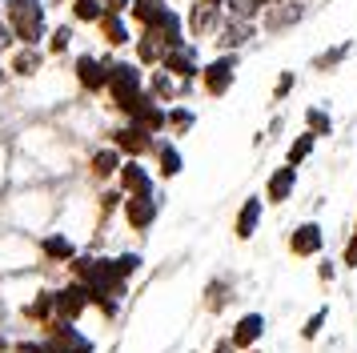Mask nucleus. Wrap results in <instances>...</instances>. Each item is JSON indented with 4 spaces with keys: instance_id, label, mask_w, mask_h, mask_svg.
Wrapping results in <instances>:
<instances>
[{
    "instance_id": "nucleus-1",
    "label": "nucleus",
    "mask_w": 357,
    "mask_h": 353,
    "mask_svg": "<svg viewBox=\"0 0 357 353\" xmlns=\"http://www.w3.org/2000/svg\"><path fill=\"white\" fill-rule=\"evenodd\" d=\"M145 77L149 73L137 61H113L109 64V89H105V93H109L113 109L121 112L125 121H132V117L153 100V96L145 93Z\"/></svg>"
},
{
    "instance_id": "nucleus-2",
    "label": "nucleus",
    "mask_w": 357,
    "mask_h": 353,
    "mask_svg": "<svg viewBox=\"0 0 357 353\" xmlns=\"http://www.w3.org/2000/svg\"><path fill=\"white\" fill-rule=\"evenodd\" d=\"M4 20L17 32V45L40 48L49 40V16H45V0H4Z\"/></svg>"
},
{
    "instance_id": "nucleus-3",
    "label": "nucleus",
    "mask_w": 357,
    "mask_h": 353,
    "mask_svg": "<svg viewBox=\"0 0 357 353\" xmlns=\"http://www.w3.org/2000/svg\"><path fill=\"white\" fill-rule=\"evenodd\" d=\"M40 269V257H36V237L20 233V229H8L0 237V277L8 273H29Z\"/></svg>"
},
{
    "instance_id": "nucleus-4",
    "label": "nucleus",
    "mask_w": 357,
    "mask_h": 353,
    "mask_svg": "<svg viewBox=\"0 0 357 353\" xmlns=\"http://www.w3.org/2000/svg\"><path fill=\"white\" fill-rule=\"evenodd\" d=\"M77 253H81V241L73 237L68 229H61V225H52V229H45V233L36 237L40 269H65L68 261H77Z\"/></svg>"
},
{
    "instance_id": "nucleus-5",
    "label": "nucleus",
    "mask_w": 357,
    "mask_h": 353,
    "mask_svg": "<svg viewBox=\"0 0 357 353\" xmlns=\"http://www.w3.org/2000/svg\"><path fill=\"white\" fill-rule=\"evenodd\" d=\"M52 345V353H97V341L84 333L77 321H49L45 329H36Z\"/></svg>"
},
{
    "instance_id": "nucleus-6",
    "label": "nucleus",
    "mask_w": 357,
    "mask_h": 353,
    "mask_svg": "<svg viewBox=\"0 0 357 353\" xmlns=\"http://www.w3.org/2000/svg\"><path fill=\"white\" fill-rule=\"evenodd\" d=\"M121 221L129 233L137 237H149L157 221H161V197H125V205H121Z\"/></svg>"
},
{
    "instance_id": "nucleus-7",
    "label": "nucleus",
    "mask_w": 357,
    "mask_h": 353,
    "mask_svg": "<svg viewBox=\"0 0 357 353\" xmlns=\"http://www.w3.org/2000/svg\"><path fill=\"white\" fill-rule=\"evenodd\" d=\"M109 144H113L125 160H145V157H153L157 137H149L145 128H137V125H129V121H125V125L109 128Z\"/></svg>"
},
{
    "instance_id": "nucleus-8",
    "label": "nucleus",
    "mask_w": 357,
    "mask_h": 353,
    "mask_svg": "<svg viewBox=\"0 0 357 353\" xmlns=\"http://www.w3.org/2000/svg\"><path fill=\"white\" fill-rule=\"evenodd\" d=\"M221 24H225V8H217L209 0H193V4L185 8V32L193 36V45L197 40H213Z\"/></svg>"
},
{
    "instance_id": "nucleus-9",
    "label": "nucleus",
    "mask_w": 357,
    "mask_h": 353,
    "mask_svg": "<svg viewBox=\"0 0 357 353\" xmlns=\"http://www.w3.org/2000/svg\"><path fill=\"white\" fill-rule=\"evenodd\" d=\"M237 68H241L237 52H217V57L201 68V89L209 96H225L229 89H233V80H237Z\"/></svg>"
},
{
    "instance_id": "nucleus-10",
    "label": "nucleus",
    "mask_w": 357,
    "mask_h": 353,
    "mask_svg": "<svg viewBox=\"0 0 357 353\" xmlns=\"http://www.w3.org/2000/svg\"><path fill=\"white\" fill-rule=\"evenodd\" d=\"M52 309H56V317L52 321H77L89 313V289L77 285V281H61V285H52Z\"/></svg>"
},
{
    "instance_id": "nucleus-11",
    "label": "nucleus",
    "mask_w": 357,
    "mask_h": 353,
    "mask_svg": "<svg viewBox=\"0 0 357 353\" xmlns=\"http://www.w3.org/2000/svg\"><path fill=\"white\" fill-rule=\"evenodd\" d=\"M109 64H113V57L81 52V57L73 61V77H77V84H81L84 93H105V89H109Z\"/></svg>"
},
{
    "instance_id": "nucleus-12",
    "label": "nucleus",
    "mask_w": 357,
    "mask_h": 353,
    "mask_svg": "<svg viewBox=\"0 0 357 353\" xmlns=\"http://www.w3.org/2000/svg\"><path fill=\"white\" fill-rule=\"evenodd\" d=\"M116 189L125 197H157V173L145 160H125L121 173H116Z\"/></svg>"
},
{
    "instance_id": "nucleus-13",
    "label": "nucleus",
    "mask_w": 357,
    "mask_h": 353,
    "mask_svg": "<svg viewBox=\"0 0 357 353\" xmlns=\"http://www.w3.org/2000/svg\"><path fill=\"white\" fill-rule=\"evenodd\" d=\"M161 68L169 73V77H177V80H201V52H197V45L193 40H185V45H177V48H169L165 52V61H161Z\"/></svg>"
},
{
    "instance_id": "nucleus-14",
    "label": "nucleus",
    "mask_w": 357,
    "mask_h": 353,
    "mask_svg": "<svg viewBox=\"0 0 357 353\" xmlns=\"http://www.w3.org/2000/svg\"><path fill=\"white\" fill-rule=\"evenodd\" d=\"M233 301H237V285H233L229 273H213L209 281L201 285V309H205L209 317H221Z\"/></svg>"
},
{
    "instance_id": "nucleus-15",
    "label": "nucleus",
    "mask_w": 357,
    "mask_h": 353,
    "mask_svg": "<svg viewBox=\"0 0 357 353\" xmlns=\"http://www.w3.org/2000/svg\"><path fill=\"white\" fill-rule=\"evenodd\" d=\"M261 337H265V313H257V309L241 313V317L233 321V329H229V341H233V350H237V353L257 350Z\"/></svg>"
},
{
    "instance_id": "nucleus-16",
    "label": "nucleus",
    "mask_w": 357,
    "mask_h": 353,
    "mask_svg": "<svg viewBox=\"0 0 357 353\" xmlns=\"http://www.w3.org/2000/svg\"><path fill=\"white\" fill-rule=\"evenodd\" d=\"M121 165H125V157L116 153L113 144H100V149H93V153H89L84 173H89V181H93V185H109V181H116Z\"/></svg>"
},
{
    "instance_id": "nucleus-17",
    "label": "nucleus",
    "mask_w": 357,
    "mask_h": 353,
    "mask_svg": "<svg viewBox=\"0 0 357 353\" xmlns=\"http://www.w3.org/2000/svg\"><path fill=\"white\" fill-rule=\"evenodd\" d=\"M253 36H257V24H253V20H237V16L225 13V24L217 29L213 45H217V52H237V48H245Z\"/></svg>"
},
{
    "instance_id": "nucleus-18",
    "label": "nucleus",
    "mask_w": 357,
    "mask_h": 353,
    "mask_svg": "<svg viewBox=\"0 0 357 353\" xmlns=\"http://www.w3.org/2000/svg\"><path fill=\"white\" fill-rule=\"evenodd\" d=\"M153 173L161 176V181H177L185 173V157H181V149L173 137H157V149H153Z\"/></svg>"
},
{
    "instance_id": "nucleus-19",
    "label": "nucleus",
    "mask_w": 357,
    "mask_h": 353,
    "mask_svg": "<svg viewBox=\"0 0 357 353\" xmlns=\"http://www.w3.org/2000/svg\"><path fill=\"white\" fill-rule=\"evenodd\" d=\"M145 93L157 100V105H165V109H173V105H181V80L169 77L165 68H149L145 77Z\"/></svg>"
},
{
    "instance_id": "nucleus-20",
    "label": "nucleus",
    "mask_w": 357,
    "mask_h": 353,
    "mask_svg": "<svg viewBox=\"0 0 357 353\" xmlns=\"http://www.w3.org/2000/svg\"><path fill=\"white\" fill-rule=\"evenodd\" d=\"M321 245H325V233H321V225L317 221H301L297 229L289 233V253L293 257H317L321 253Z\"/></svg>"
},
{
    "instance_id": "nucleus-21",
    "label": "nucleus",
    "mask_w": 357,
    "mask_h": 353,
    "mask_svg": "<svg viewBox=\"0 0 357 353\" xmlns=\"http://www.w3.org/2000/svg\"><path fill=\"white\" fill-rule=\"evenodd\" d=\"M261 217H265V197H245L241 209H237V217H233V237L249 241L261 229Z\"/></svg>"
},
{
    "instance_id": "nucleus-22",
    "label": "nucleus",
    "mask_w": 357,
    "mask_h": 353,
    "mask_svg": "<svg viewBox=\"0 0 357 353\" xmlns=\"http://www.w3.org/2000/svg\"><path fill=\"white\" fill-rule=\"evenodd\" d=\"M145 32H153L165 48H177V45H185V16H181L177 8H165V13L157 16Z\"/></svg>"
},
{
    "instance_id": "nucleus-23",
    "label": "nucleus",
    "mask_w": 357,
    "mask_h": 353,
    "mask_svg": "<svg viewBox=\"0 0 357 353\" xmlns=\"http://www.w3.org/2000/svg\"><path fill=\"white\" fill-rule=\"evenodd\" d=\"M301 16H305V4H301V0H285V4H269V8L261 13V24H265V32H285V29H293Z\"/></svg>"
},
{
    "instance_id": "nucleus-24",
    "label": "nucleus",
    "mask_w": 357,
    "mask_h": 353,
    "mask_svg": "<svg viewBox=\"0 0 357 353\" xmlns=\"http://www.w3.org/2000/svg\"><path fill=\"white\" fill-rule=\"evenodd\" d=\"M293 189H297V169H293V165H281V169H273V173H269V181H265V193H261V197H265L269 205H285V201L293 197Z\"/></svg>"
},
{
    "instance_id": "nucleus-25",
    "label": "nucleus",
    "mask_w": 357,
    "mask_h": 353,
    "mask_svg": "<svg viewBox=\"0 0 357 353\" xmlns=\"http://www.w3.org/2000/svg\"><path fill=\"white\" fill-rule=\"evenodd\" d=\"M165 52H169V48L161 45V40H157V36H153V32H137V40H132V61L141 64V68H161V61H165Z\"/></svg>"
},
{
    "instance_id": "nucleus-26",
    "label": "nucleus",
    "mask_w": 357,
    "mask_h": 353,
    "mask_svg": "<svg viewBox=\"0 0 357 353\" xmlns=\"http://www.w3.org/2000/svg\"><path fill=\"white\" fill-rule=\"evenodd\" d=\"M45 68V52L40 48H24V45H17L13 48V61H8V73L17 80H33L36 73Z\"/></svg>"
},
{
    "instance_id": "nucleus-27",
    "label": "nucleus",
    "mask_w": 357,
    "mask_h": 353,
    "mask_svg": "<svg viewBox=\"0 0 357 353\" xmlns=\"http://www.w3.org/2000/svg\"><path fill=\"white\" fill-rule=\"evenodd\" d=\"M97 32H100V40H105L109 48H125V45H132V40H137V36L129 32V20H125V16H113V13L100 16Z\"/></svg>"
},
{
    "instance_id": "nucleus-28",
    "label": "nucleus",
    "mask_w": 357,
    "mask_h": 353,
    "mask_svg": "<svg viewBox=\"0 0 357 353\" xmlns=\"http://www.w3.org/2000/svg\"><path fill=\"white\" fill-rule=\"evenodd\" d=\"M105 261H109V269H113V277H121V281H129L145 269V253H137V249H121V253H105Z\"/></svg>"
},
{
    "instance_id": "nucleus-29",
    "label": "nucleus",
    "mask_w": 357,
    "mask_h": 353,
    "mask_svg": "<svg viewBox=\"0 0 357 353\" xmlns=\"http://www.w3.org/2000/svg\"><path fill=\"white\" fill-rule=\"evenodd\" d=\"M129 125L145 128L149 137H161V133H169V109H165V105H157V100H149V105L132 117Z\"/></svg>"
},
{
    "instance_id": "nucleus-30",
    "label": "nucleus",
    "mask_w": 357,
    "mask_h": 353,
    "mask_svg": "<svg viewBox=\"0 0 357 353\" xmlns=\"http://www.w3.org/2000/svg\"><path fill=\"white\" fill-rule=\"evenodd\" d=\"M93 201H97V221H100V225H109L116 213H121V205H125V193H121V189H109V185H105V189H100Z\"/></svg>"
},
{
    "instance_id": "nucleus-31",
    "label": "nucleus",
    "mask_w": 357,
    "mask_h": 353,
    "mask_svg": "<svg viewBox=\"0 0 357 353\" xmlns=\"http://www.w3.org/2000/svg\"><path fill=\"white\" fill-rule=\"evenodd\" d=\"M165 8H169L165 0H132L129 20H132V24H141V29H149V24H153V20L165 13Z\"/></svg>"
},
{
    "instance_id": "nucleus-32",
    "label": "nucleus",
    "mask_w": 357,
    "mask_h": 353,
    "mask_svg": "<svg viewBox=\"0 0 357 353\" xmlns=\"http://www.w3.org/2000/svg\"><path fill=\"white\" fill-rule=\"evenodd\" d=\"M197 125V112L189 109V105H185V100H181V105H173V109H169V133H173V137H185V133H189V128Z\"/></svg>"
},
{
    "instance_id": "nucleus-33",
    "label": "nucleus",
    "mask_w": 357,
    "mask_h": 353,
    "mask_svg": "<svg viewBox=\"0 0 357 353\" xmlns=\"http://www.w3.org/2000/svg\"><path fill=\"white\" fill-rule=\"evenodd\" d=\"M265 8H269L265 0H225V13L237 16V20H257Z\"/></svg>"
},
{
    "instance_id": "nucleus-34",
    "label": "nucleus",
    "mask_w": 357,
    "mask_h": 353,
    "mask_svg": "<svg viewBox=\"0 0 357 353\" xmlns=\"http://www.w3.org/2000/svg\"><path fill=\"white\" fill-rule=\"evenodd\" d=\"M73 16H77L81 24H93V29H97L100 16H105V4H100V0H73Z\"/></svg>"
},
{
    "instance_id": "nucleus-35",
    "label": "nucleus",
    "mask_w": 357,
    "mask_h": 353,
    "mask_svg": "<svg viewBox=\"0 0 357 353\" xmlns=\"http://www.w3.org/2000/svg\"><path fill=\"white\" fill-rule=\"evenodd\" d=\"M345 57H349V40H345V45L325 48L321 57H313V68H317V73H329V68H337V64L345 61Z\"/></svg>"
},
{
    "instance_id": "nucleus-36",
    "label": "nucleus",
    "mask_w": 357,
    "mask_h": 353,
    "mask_svg": "<svg viewBox=\"0 0 357 353\" xmlns=\"http://www.w3.org/2000/svg\"><path fill=\"white\" fill-rule=\"evenodd\" d=\"M313 144H317V137H313V133H301V137L289 144V153H285V165H293V169H297V165H301V160L313 153Z\"/></svg>"
},
{
    "instance_id": "nucleus-37",
    "label": "nucleus",
    "mask_w": 357,
    "mask_h": 353,
    "mask_svg": "<svg viewBox=\"0 0 357 353\" xmlns=\"http://www.w3.org/2000/svg\"><path fill=\"white\" fill-rule=\"evenodd\" d=\"M305 125H309L313 137H329V133H333V121H329L325 109H305Z\"/></svg>"
},
{
    "instance_id": "nucleus-38",
    "label": "nucleus",
    "mask_w": 357,
    "mask_h": 353,
    "mask_svg": "<svg viewBox=\"0 0 357 353\" xmlns=\"http://www.w3.org/2000/svg\"><path fill=\"white\" fill-rule=\"evenodd\" d=\"M68 45H73V29H68V24H56V29H49V52H52V57H65Z\"/></svg>"
},
{
    "instance_id": "nucleus-39",
    "label": "nucleus",
    "mask_w": 357,
    "mask_h": 353,
    "mask_svg": "<svg viewBox=\"0 0 357 353\" xmlns=\"http://www.w3.org/2000/svg\"><path fill=\"white\" fill-rule=\"evenodd\" d=\"M325 321H329V309L321 305L317 313H309V317H305V325H301V337H305V341H313V337L325 329Z\"/></svg>"
},
{
    "instance_id": "nucleus-40",
    "label": "nucleus",
    "mask_w": 357,
    "mask_h": 353,
    "mask_svg": "<svg viewBox=\"0 0 357 353\" xmlns=\"http://www.w3.org/2000/svg\"><path fill=\"white\" fill-rule=\"evenodd\" d=\"M13 353H52V345H49L40 333H36V337H17Z\"/></svg>"
},
{
    "instance_id": "nucleus-41",
    "label": "nucleus",
    "mask_w": 357,
    "mask_h": 353,
    "mask_svg": "<svg viewBox=\"0 0 357 353\" xmlns=\"http://www.w3.org/2000/svg\"><path fill=\"white\" fill-rule=\"evenodd\" d=\"M341 265L357 269V225H354V233H349V241H345V249H341Z\"/></svg>"
},
{
    "instance_id": "nucleus-42",
    "label": "nucleus",
    "mask_w": 357,
    "mask_h": 353,
    "mask_svg": "<svg viewBox=\"0 0 357 353\" xmlns=\"http://www.w3.org/2000/svg\"><path fill=\"white\" fill-rule=\"evenodd\" d=\"M17 48V32L8 29V20L0 16V52H13Z\"/></svg>"
},
{
    "instance_id": "nucleus-43",
    "label": "nucleus",
    "mask_w": 357,
    "mask_h": 353,
    "mask_svg": "<svg viewBox=\"0 0 357 353\" xmlns=\"http://www.w3.org/2000/svg\"><path fill=\"white\" fill-rule=\"evenodd\" d=\"M289 93H293V73H281L277 84H273V100H285Z\"/></svg>"
},
{
    "instance_id": "nucleus-44",
    "label": "nucleus",
    "mask_w": 357,
    "mask_h": 353,
    "mask_svg": "<svg viewBox=\"0 0 357 353\" xmlns=\"http://www.w3.org/2000/svg\"><path fill=\"white\" fill-rule=\"evenodd\" d=\"M105 4V13H113V16H125L132 8V0H100Z\"/></svg>"
},
{
    "instance_id": "nucleus-45",
    "label": "nucleus",
    "mask_w": 357,
    "mask_h": 353,
    "mask_svg": "<svg viewBox=\"0 0 357 353\" xmlns=\"http://www.w3.org/2000/svg\"><path fill=\"white\" fill-rule=\"evenodd\" d=\"M317 277H321L325 285H329V281L337 277V265H333V261H321V265H317Z\"/></svg>"
},
{
    "instance_id": "nucleus-46",
    "label": "nucleus",
    "mask_w": 357,
    "mask_h": 353,
    "mask_svg": "<svg viewBox=\"0 0 357 353\" xmlns=\"http://www.w3.org/2000/svg\"><path fill=\"white\" fill-rule=\"evenodd\" d=\"M209 353H237V350H233V341H229V333H225V337H217V341H213Z\"/></svg>"
},
{
    "instance_id": "nucleus-47",
    "label": "nucleus",
    "mask_w": 357,
    "mask_h": 353,
    "mask_svg": "<svg viewBox=\"0 0 357 353\" xmlns=\"http://www.w3.org/2000/svg\"><path fill=\"white\" fill-rule=\"evenodd\" d=\"M13 345H17V337H8V333H0V353H13Z\"/></svg>"
},
{
    "instance_id": "nucleus-48",
    "label": "nucleus",
    "mask_w": 357,
    "mask_h": 353,
    "mask_svg": "<svg viewBox=\"0 0 357 353\" xmlns=\"http://www.w3.org/2000/svg\"><path fill=\"white\" fill-rule=\"evenodd\" d=\"M8 229H13V225H8V213H4V205H0V237H4Z\"/></svg>"
},
{
    "instance_id": "nucleus-49",
    "label": "nucleus",
    "mask_w": 357,
    "mask_h": 353,
    "mask_svg": "<svg viewBox=\"0 0 357 353\" xmlns=\"http://www.w3.org/2000/svg\"><path fill=\"white\" fill-rule=\"evenodd\" d=\"M209 4H217V8H225V0H209Z\"/></svg>"
},
{
    "instance_id": "nucleus-50",
    "label": "nucleus",
    "mask_w": 357,
    "mask_h": 353,
    "mask_svg": "<svg viewBox=\"0 0 357 353\" xmlns=\"http://www.w3.org/2000/svg\"><path fill=\"white\" fill-rule=\"evenodd\" d=\"M265 4H285V0H265Z\"/></svg>"
},
{
    "instance_id": "nucleus-51",
    "label": "nucleus",
    "mask_w": 357,
    "mask_h": 353,
    "mask_svg": "<svg viewBox=\"0 0 357 353\" xmlns=\"http://www.w3.org/2000/svg\"><path fill=\"white\" fill-rule=\"evenodd\" d=\"M0 13H4V0H0Z\"/></svg>"
},
{
    "instance_id": "nucleus-52",
    "label": "nucleus",
    "mask_w": 357,
    "mask_h": 353,
    "mask_svg": "<svg viewBox=\"0 0 357 353\" xmlns=\"http://www.w3.org/2000/svg\"><path fill=\"white\" fill-rule=\"evenodd\" d=\"M0 77H4V68H0Z\"/></svg>"
}]
</instances>
